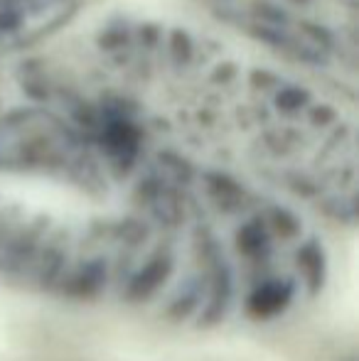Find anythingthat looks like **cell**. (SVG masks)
Masks as SVG:
<instances>
[{
	"label": "cell",
	"mask_w": 359,
	"mask_h": 361,
	"mask_svg": "<svg viewBox=\"0 0 359 361\" xmlns=\"http://www.w3.org/2000/svg\"><path fill=\"white\" fill-rule=\"evenodd\" d=\"M82 0H0V57L28 52L77 18Z\"/></svg>",
	"instance_id": "1"
}]
</instances>
